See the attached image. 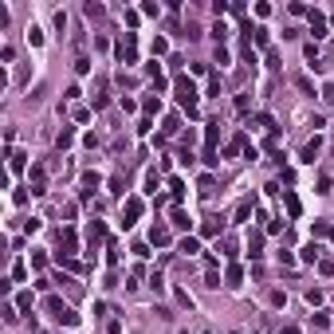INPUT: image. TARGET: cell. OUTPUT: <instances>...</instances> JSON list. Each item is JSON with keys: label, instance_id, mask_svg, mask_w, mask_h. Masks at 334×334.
I'll return each instance as SVG.
<instances>
[{"label": "cell", "instance_id": "obj_1", "mask_svg": "<svg viewBox=\"0 0 334 334\" xmlns=\"http://www.w3.org/2000/svg\"><path fill=\"white\" fill-rule=\"evenodd\" d=\"M173 87H177V103L193 114V111H197V95H201V91H197V83H193V79H185V75H177V83H173Z\"/></svg>", "mask_w": 334, "mask_h": 334}, {"label": "cell", "instance_id": "obj_2", "mask_svg": "<svg viewBox=\"0 0 334 334\" xmlns=\"http://www.w3.org/2000/svg\"><path fill=\"white\" fill-rule=\"evenodd\" d=\"M142 209H146V205H142V197H126V201H122V228H130V224L138 221V217H142Z\"/></svg>", "mask_w": 334, "mask_h": 334}, {"label": "cell", "instance_id": "obj_3", "mask_svg": "<svg viewBox=\"0 0 334 334\" xmlns=\"http://www.w3.org/2000/svg\"><path fill=\"white\" fill-rule=\"evenodd\" d=\"M59 248H63V252H59V260H67V256H75V252H79V236H75V228H71V224L59 232Z\"/></svg>", "mask_w": 334, "mask_h": 334}, {"label": "cell", "instance_id": "obj_4", "mask_svg": "<svg viewBox=\"0 0 334 334\" xmlns=\"http://www.w3.org/2000/svg\"><path fill=\"white\" fill-rule=\"evenodd\" d=\"M103 236H107L103 221H91V228H87V252H91V260H95V248L103 244Z\"/></svg>", "mask_w": 334, "mask_h": 334}, {"label": "cell", "instance_id": "obj_5", "mask_svg": "<svg viewBox=\"0 0 334 334\" xmlns=\"http://www.w3.org/2000/svg\"><path fill=\"white\" fill-rule=\"evenodd\" d=\"M118 59H122V63H138V44H134V32H130V36L118 44Z\"/></svg>", "mask_w": 334, "mask_h": 334}, {"label": "cell", "instance_id": "obj_6", "mask_svg": "<svg viewBox=\"0 0 334 334\" xmlns=\"http://www.w3.org/2000/svg\"><path fill=\"white\" fill-rule=\"evenodd\" d=\"M169 240H173V232H169L166 224H154V232H150V244H158V248H166Z\"/></svg>", "mask_w": 334, "mask_h": 334}, {"label": "cell", "instance_id": "obj_7", "mask_svg": "<svg viewBox=\"0 0 334 334\" xmlns=\"http://www.w3.org/2000/svg\"><path fill=\"white\" fill-rule=\"evenodd\" d=\"M99 185H103V177H99L95 169H87V173H83V197H91V193H95Z\"/></svg>", "mask_w": 334, "mask_h": 334}, {"label": "cell", "instance_id": "obj_8", "mask_svg": "<svg viewBox=\"0 0 334 334\" xmlns=\"http://www.w3.org/2000/svg\"><path fill=\"white\" fill-rule=\"evenodd\" d=\"M248 256H252V260L264 256V232H252V236H248Z\"/></svg>", "mask_w": 334, "mask_h": 334}, {"label": "cell", "instance_id": "obj_9", "mask_svg": "<svg viewBox=\"0 0 334 334\" xmlns=\"http://www.w3.org/2000/svg\"><path fill=\"white\" fill-rule=\"evenodd\" d=\"M240 283H244V268H240V264H232V268L224 272V287H240Z\"/></svg>", "mask_w": 334, "mask_h": 334}, {"label": "cell", "instance_id": "obj_10", "mask_svg": "<svg viewBox=\"0 0 334 334\" xmlns=\"http://www.w3.org/2000/svg\"><path fill=\"white\" fill-rule=\"evenodd\" d=\"M311 32H315V40L327 36V20H323V12H315V8H311Z\"/></svg>", "mask_w": 334, "mask_h": 334}, {"label": "cell", "instance_id": "obj_11", "mask_svg": "<svg viewBox=\"0 0 334 334\" xmlns=\"http://www.w3.org/2000/svg\"><path fill=\"white\" fill-rule=\"evenodd\" d=\"M173 228H181V232H189V228H193V221H189V213H185L181 205L173 209Z\"/></svg>", "mask_w": 334, "mask_h": 334}, {"label": "cell", "instance_id": "obj_12", "mask_svg": "<svg viewBox=\"0 0 334 334\" xmlns=\"http://www.w3.org/2000/svg\"><path fill=\"white\" fill-rule=\"evenodd\" d=\"M221 228H224L221 217H209V221L201 224V236H221Z\"/></svg>", "mask_w": 334, "mask_h": 334}, {"label": "cell", "instance_id": "obj_13", "mask_svg": "<svg viewBox=\"0 0 334 334\" xmlns=\"http://www.w3.org/2000/svg\"><path fill=\"white\" fill-rule=\"evenodd\" d=\"M217 138H221V122H209V130H205V150H217Z\"/></svg>", "mask_w": 334, "mask_h": 334}, {"label": "cell", "instance_id": "obj_14", "mask_svg": "<svg viewBox=\"0 0 334 334\" xmlns=\"http://www.w3.org/2000/svg\"><path fill=\"white\" fill-rule=\"evenodd\" d=\"M44 307H48V311H52V315H63V311H67V303H63V299H59V295H48V299H44Z\"/></svg>", "mask_w": 334, "mask_h": 334}, {"label": "cell", "instance_id": "obj_15", "mask_svg": "<svg viewBox=\"0 0 334 334\" xmlns=\"http://www.w3.org/2000/svg\"><path fill=\"white\" fill-rule=\"evenodd\" d=\"M83 16H87V20H103V16H107V8H103V4H91V0H87V4H83Z\"/></svg>", "mask_w": 334, "mask_h": 334}, {"label": "cell", "instance_id": "obj_16", "mask_svg": "<svg viewBox=\"0 0 334 334\" xmlns=\"http://www.w3.org/2000/svg\"><path fill=\"white\" fill-rule=\"evenodd\" d=\"M319 146H323L319 138H311V142L303 146V162H307V166H315V154H319Z\"/></svg>", "mask_w": 334, "mask_h": 334}, {"label": "cell", "instance_id": "obj_17", "mask_svg": "<svg viewBox=\"0 0 334 334\" xmlns=\"http://www.w3.org/2000/svg\"><path fill=\"white\" fill-rule=\"evenodd\" d=\"M177 252H185V256H197V252H201V240H197V236H185Z\"/></svg>", "mask_w": 334, "mask_h": 334}, {"label": "cell", "instance_id": "obj_18", "mask_svg": "<svg viewBox=\"0 0 334 334\" xmlns=\"http://www.w3.org/2000/svg\"><path fill=\"white\" fill-rule=\"evenodd\" d=\"M319 256H323V248H319V244L311 240V244L303 248V264H319Z\"/></svg>", "mask_w": 334, "mask_h": 334}, {"label": "cell", "instance_id": "obj_19", "mask_svg": "<svg viewBox=\"0 0 334 334\" xmlns=\"http://www.w3.org/2000/svg\"><path fill=\"white\" fill-rule=\"evenodd\" d=\"M71 142H75V130H71V126H63V130H59V138H56V146H59V150H67Z\"/></svg>", "mask_w": 334, "mask_h": 334}, {"label": "cell", "instance_id": "obj_20", "mask_svg": "<svg viewBox=\"0 0 334 334\" xmlns=\"http://www.w3.org/2000/svg\"><path fill=\"white\" fill-rule=\"evenodd\" d=\"M8 169H12V173H24V154H20V150L8 154Z\"/></svg>", "mask_w": 334, "mask_h": 334}, {"label": "cell", "instance_id": "obj_21", "mask_svg": "<svg viewBox=\"0 0 334 334\" xmlns=\"http://www.w3.org/2000/svg\"><path fill=\"white\" fill-rule=\"evenodd\" d=\"M169 193H173V201H181L185 197V181L181 177H169Z\"/></svg>", "mask_w": 334, "mask_h": 334}, {"label": "cell", "instance_id": "obj_22", "mask_svg": "<svg viewBox=\"0 0 334 334\" xmlns=\"http://www.w3.org/2000/svg\"><path fill=\"white\" fill-rule=\"evenodd\" d=\"M32 193H44V166L32 169Z\"/></svg>", "mask_w": 334, "mask_h": 334}, {"label": "cell", "instance_id": "obj_23", "mask_svg": "<svg viewBox=\"0 0 334 334\" xmlns=\"http://www.w3.org/2000/svg\"><path fill=\"white\" fill-rule=\"evenodd\" d=\"M303 52H307V63H311V67H315V71H319V67H323V63H319V44H307V48H303Z\"/></svg>", "mask_w": 334, "mask_h": 334}, {"label": "cell", "instance_id": "obj_24", "mask_svg": "<svg viewBox=\"0 0 334 334\" xmlns=\"http://www.w3.org/2000/svg\"><path fill=\"white\" fill-rule=\"evenodd\" d=\"M283 205H287L291 217H299V197H295V193H283Z\"/></svg>", "mask_w": 334, "mask_h": 334}, {"label": "cell", "instance_id": "obj_25", "mask_svg": "<svg viewBox=\"0 0 334 334\" xmlns=\"http://www.w3.org/2000/svg\"><path fill=\"white\" fill-rule=\"evenodd\" d=\"M252 205H256V201H240V205H236V221H248V217H252Z\"/></svg>", "mask_w": 334, "mask_h": 334}, {"label": "cell", "instance_id": "obj_26", "mask_svg": "<svg viewBox=\"0 0 334 334\" xmlns=\"http://www.w3.org/2000/svg\"><path fill=\"white\" fill-rule=\"evenodd\" d=\"M158 111H162V99H158V95H150V99H146V118H154Z\"/></svg>", "mask_w": 334, "mask_h": 334}, {"label": "cell", "instance_id": "obj_27", "mask_svg": "<svg viewBox=\"0 0 334 334\" xmlns=\"http://www.w3.org/2000/svg\"><path fill=\"white\" fill-rule=\"evenodd\" d=\"M111 193H114V197H122V193H126V177H122V173L111 177Z\"/></svg>", "mask_w": 334, "mask_h": 334}, {"label": "cell", "instance_id": "obj_28", "mask_svg": "<svg viewBox=\"0 0 334 334\" xmlns=\"http://www.w3.org/2000/svg\"><path fill=\"white\" fill-rule=\"evenodd\" d=\"M59 323H63V327H79V315H75V311H71V307H67V311H63V315H59Z\"/></svg>", "mask_w": 334, "mask_h": 334}, {"label": "cell", "instance_id": "obj_29", "mask_svg": "<svg viewBox=\"0 0 334 334\" xmlns=\"http://www.w3.org/2000/svg\"><path fill=\"white\" fill-rule=\"evenodd\" d=\"M146 193H158V169L146 173Z\"/></svg>", "mask_w": 334, "mask_h": 334}, {"label": "cell", "instance_id": "obj_30", "mask_svg": "<svg viewBox=\"0 0 334 334\" xmlns=\"http://www.w3.org/2000/svg\"><path fill=\"white\" fill-rule=\"evenodd\" d=\"M32 268L44 272V268H48V256H44V252H32Z\"/></svg>", "mask_w": 334, "mask_h": 334}, {"label": "cell", "instance_id": "obj_31", "mask_svg": "<svg viewBox=\"0 0 334 334\" xmlns=\"http://www.w3.org/2000/svg\"><path fill=\"white\" fill-rule=\"evenodd\" d=\"M248 107H252V95H236V111L248 114Z\"/></svg>", "mask_w": 334, "mask_h": 334}, {"label": "cell", "instance_id": "obj_32", "mask_svg": "<svg viewBox=\"0 0 334 334\" xmlns=\"http://www.w3.org/2000/svg\"><path fill=\"white\" fill-rule=\"evenodd\" d=\"M150 287H154V291H158V295H162V291H166V283H162V268H158V272H154V276H150Z\"/></svg>", "mask_w": 334, "mask_h": 334}, {"label": "cell", "instance_id": "obj_33", "mask_svg": "<svg viewBox=\"0 0 334 334\" xmlns=\"http://www.w3.org/2000/svg\"><path fill=\"white\" fill-rule=\"evenodd\" d=\"M177 130H181V118H177V114L166 118V138H169V134H177Z\"/></svg>", "mask_w": 334, "mask_h": 334}, {"label": "cell", "instance_id": "obj_34", "mask_svg": "<svg viewBox=\"0 0 334 334\" xmlns=\"http://www.w3.org/2000/svg\"><path fill=\"white\" fill-rule=\"evenodd\" d=\"M213 189H217V181H213V177H209V173H205V177H201V193H205V197H209V193H213Z\"/></svg>", "mask_w": 334, "mask_h": 334}, {"label": "cell", "instance_id": "obj_35", "mask_svg": "<svg viewBox=\"0 0 334 334\" xmlns=\"http://www.w3.org/2000/svg\"><path fill=\"white\" fill-rule=\"evenodd\" d=\"M315 327H319V331H327V327H331V315H327V311H319V315H315Z\"/></svg>", "mask_w": 334, "mask_h": 334}, {"label": "cell", "instance_id": "obj_36", "mask_svg": "<svg viewBox=\"0 0 334 334\" xmlns=\"http://www.w3.org/2000/svg\"><path fill=\"white\" fill-rule=\"evenodd\" d=\"M169 52V44H166V36H158V40H154V56H166Z\"/></svg>", "mask_w": 334, "mask_h": 334}, {"label": "cell", "instance_id": "obj_37", "mask_svg": "<svg viewBox=\"0 0 334 334\" xmlns=\"http://www.w3.org/2000/svg\"><path fill=\"white\" fill-rule=\"evenodd\" d=\"M307 303H311V307H319V303H323V291H315V287H311V291H307Z\"/></svg>", "mask_w": 334, "mask_h": 334}, {"label": "cell", "instance_id": "obj_38", "mask_svg": "<svg viewBox=\"0 0 334 334\" xmlns=\"http://www.w3.org/2000/svg\"><path fill=\"white\" fill-rule=\"evenodd\" d=\"M16 307H20V311H28V315H32V295H20V299H16Z\"/></svg>", "mask_w": 334, "mask_h": 334}, {"label": "cell", "instance_id": "obj_39", "mask_svg": "<svg viewBox=\"0 0 334 334\" xmlns=\"http://www.w3.org/2000/svg\"><path fill=\"white\" fill-rule=\"evenodd\" d=\"M268 299H272V307H283V303H287V295H283V291H272Z\"/></svg>", "mask_w": 334, "mask_h": 334}, {"label": "cell", "instance_id": "obj_40", "mask_svg": "<svg viewBox=\"0 0 334 334\" xmlns=\"http://www.w3.org/2000/svg\"><path fill=\"white\" fill-rule=\"evenodd\" d=\"M217 63H221V67L228 63V48H224V44H217Z\"/></svg>", "mask_w": 334, "mask_h": 334}, {"label": "cell", "instance_id": "obj_41", "mask_svg": "<svg viewBox=\"0 0 334 334\" xmlns=\"http://www.w3.org/2000/svg\"><path fill=\"white\" fill-rule=\"evenodd\" d=\"M323 99H327V103H334V83H327V87H323Z\"/></svg>", "mask_w": 334, "mask_h": 334}, {"label": "cell", "instance_id": "obj_42", "mask_svg": "<svg viewBox=\"0 0 334 334\" xmlns=\"http://www.w3.org/2000/svg\"><path fill=\"white\" fill-rule=\"evenodd\" d=\"M279 334H303V331H299V327H283Z\"/></svg>", "mask_w": 334, "mask_h": 334}, {"label": "cell", "instance_id": "obj_43", "mask_svg": "<svg viewBox=\"0 0 334 334\" xmlns=\"http://www.w3.org/2000/svg\"><path fill=\"white\" fill-rule=\"evenodd\" d=\"M40 334H48V331H40Z\"/></svg>", "mask_w": 334, "mask_h": 334}, {"label": "cell", "instance_id": "obj_44", "mask_svg": "<svg viewBox=\"0 0 334 334\" xmlns=\"http://www.w3.org/2000/svg\"><path fill=\"white\" fill-rule=\"evenodd\" d=\"M236 334H240V331H236Z\"/></svg>", "mask_w": 334, "mask_h": 334}]
</instances>
